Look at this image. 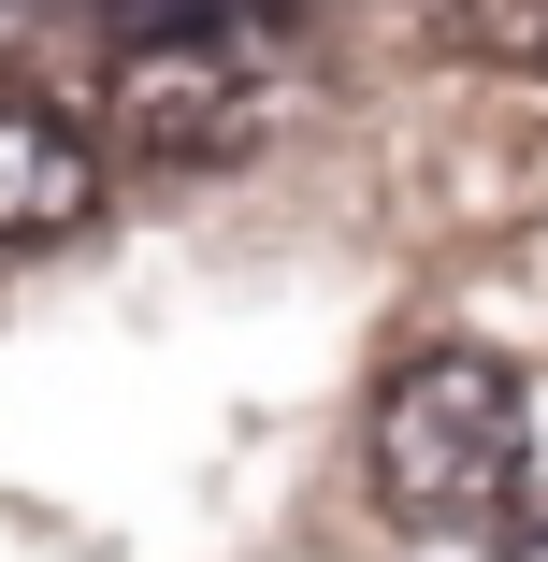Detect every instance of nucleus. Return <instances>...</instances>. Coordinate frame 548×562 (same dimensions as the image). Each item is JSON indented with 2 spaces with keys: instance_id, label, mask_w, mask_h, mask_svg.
<instances>
[{
  "instance_id": "1",
  "label": "nucleus",
  "mask_w": 548,
  "mask_h": 562,
  "mask_svg": "<svg viewBox=\"0 0 548 562\" xmlns=\"http://www.w3.org/2000/svg\"><path fill=\"white\" fill-rule=\"evenodd\" d=\"M361 476L404 533H477L534 476V375L505 347H404L361 404Z\"/></svg>"
},
{
  "instance_id": "2",
  "label": "nucleus",
  "mask_w": 548,
  "mask_h": 562,
  "mask_svg": "<svg viewBox=\"0 0 548 562\" xmlns=\"http://www.w3.org/2000/svg\"><path fill=\"white\" fill-rule=\"evenodd\" d=\"M289 101H303V58L275 44V15L246 0V15H188V30L116 44V72H101V145L174 159V173H232V159L275 145Z\"/></svg>"
},
{
  "instance_id": "3",
  "label": "nucleus",
  "mask_w": 548,
  "mask_h": 562,
  "mask_svg": "<svg viewBox=\"0 0 548 562\" xmlns=\"http://www.w3.org/2000/svg\"><path fill=\"white\" fill-rule=\"evenodd\" d=\"M101 159H116V145H101V116L0 87V260L87 232V216H101Z\"/></svg>"
},
{
  "instance_id": "4",
  "label": "nucleus",
  "mask_w": 548,
  "mask_h": 562,
  "mask_svg": "<svg viewBox=\"0 0 548 562\" xmlns=\"http://www.w3.org/2000/svg\"><path fill=\"white\" fill-rule=\"evenodd\" d=\"M462 44H491V58H548V0H433Z\"/></svg>"
},
{
  "instance_id": "5",
  "label": "nucleus",
  "mask_w": 548,
  "mask_h": 562,
  "mask_svg": "<svg viewBox=\"0 0 548 562\" xmlns=\"http://www.w3.org/2000/svg\"><path fill=\"white\" fill-rule=\"evenodd\" d=\"M87 15H116V30L145 44V30H188V15H246V0H87Z\"/></svg>"
},
{
  "instance_id": "6",
  "label": "nucleus",
  "mask_w": 548,
  "mask_h": 562,
  "mask_svg": "<svg viewBox=\"0 0 548 562\" xmlns=\"http://www.w3.org/2000/svg\"><path fill=\"white\" fill-rule=\"evenodd\" d=\"M491 562H548V519H534V533H505V548H491Z\"/></svg>"
}]
</instances>
